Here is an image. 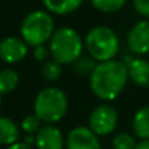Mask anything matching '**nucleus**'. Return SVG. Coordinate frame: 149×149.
<instances>
[{
	"label": "nucleus",
	"mask_w": 149,
	"mask_h": 149,
	"mask_svg": "<svg viewBox=\"0 0 149 149\" xmlns=\"http://www.w3.org/2000/svg\"><path fill=\"white\" fill-rule=\"evenodd\" d=\"M86 48L91 58L100 62L113 59L119 52V38L113 29L107 26H96L86 36Z\"/></svg>",
	"instance_id": "obj_5"
},
{
	"label": "nucleus",
	"mask_w": 149,
	"mask_h": 149,
	"mask_svg": "<svg viewBox=\"0 0 149 149\" xmlns=\"http://www.w3.org/2000/svg\"><path fill=\"white\" fill-rule=\"evenodd\" d=\"M0 104H1V94H0Z\"/></svg>",
	"instance_id": "obj_25"
},
{
	"label": "nucleus",
	"mask_w": 149,
	"mask_h": 149,
	"mask_svg": "<svg viewBox=\"0 0 149 149\" xmlns=\"http://www.w3.org/2000/svg\"><path fill=\"white\" fill-rule=\"evenodd\" d=\"M127 45L133 54L143 55L149 52V20L138 22L127 35Z\"/></svg>",
	"instance_id": "obj_9"
},
{
	"label": "nucleus",
	"mask_w": 149,
	"mask_h": 149,
	"mask_svg": "<svg viewBox=\"0 0 149 149\" xmlns=\"http://www.w3.org/2000/svg\"><path fill=\"white\" fill-rule=\"evenodd\" d=\"M49 51L59 64H74L83 52V39L72 28H59L49 39Z\"/></svg>",
	"instance_id": "obj_3"
},
{
	"label": "nucleus",
	"mask_w": 149,
	"mask_h": 149,
	"mask_svg": "<svg viewBox=\"0 0 149 149\" xmlns=\"http://www.w3.org/2000/svg\"><path fill=\"white\" fill-rule=\"evenodd\" d=\"M84 0H42L44 6L55 15H68L75 12Z\"/></svg>",
	"instance_id": "obj_12"
},
{
	"label": "nucleus",
	"mask_w": 149,
	"mask_h": 149,
	"mask_svg": "<svg viewBox=\"0 0 149 149\" xmlns=\"http://www.w3.org/2000/svg\"><path fill=\"white\" fill-rule=\"evenodd\" d=\"M49 54L51 51L45 45H38V47H35V51H33V56L36 61H45Z\"/></svg>",
	"instance_id": "obj_22"
},
{
	"label": "nucleus",
	"mask_w": 149,
	"mask_h": 149,
	"mask_svg": "<svg viewBox=\"0 0 149 149\" xmlns=\"http://www.w3.org/2000/svg\"><path fill=\"white\" fill-rule=\"evenodd\" d=\"M33 109L42 123L52 125L65 116L68 110V99L61 88L48 87L38 93Z\"/></svg>",
	"instance_id": "obj_2"
},
{
	"label": "nucleus",
	"mask_w": 149,
	"mask_h": 149,
	"mask_svg": "<svg viewBox=\"0 0 149 149\" xmlns=\"http://www.w3.org/2000/svg\"><path fill=\"white\" fill-rule=\"evenodd\" d=\"M135 149H149V139H142V142L136 143Z\"/></svg>",
	"instance_id": "obj_24"
},
{
	"label": "nucleus",
	"mask_w": 149,
	"mask_h": 149,
	"mask_svg": "<svg viewBox=\"0 0 149 149\" xmlns=\"http://www.w3.org/2000/svg\"><path fill=\"white\" fill-rule=\"evenodd\" d=\"M20 127L26 133H35V132H38L41 129V120H39V117L36 114H29V116H26L22 120Z\"/></svg>",
	"instance_id": "obj_19"
},
{
	"label": "nucleus",
	"mask_w": 149,
	"mask_h": 149,
	"mask_svg": "<svg viewBox=\"0 0 149 149\" xmlns=\"http://www.w3.org/2000/svg\"><path fill=\"white\" fill-rule=\"evenodd\" d=\"M133 7L136 13L149 19V0H133Z\"/></svg>",
	"instance_id": "obj_21"
},
{
	"label": "nucleus",
	"mask_w": 149,
	"mask_h": 149,
	"mask_svg": "<svg viewBox=\"0 0 149 149\" xmlns=\"http://www.w3.org/2000/svg\"><path fill=\"white\" fill-rule=\"evenodd\" d=\"M126 65L130 80L139 87L149 88V61L142 58H133L129 59Z\"/></svg>",
	"instance_id": "obj_11"
},
{
	"label": "nucleus",
	"mask_w": 149,
	"mask_h": 149,
	"mask_svg": "<svg viewBox=\"0 0 149 149\" xmlns=\"http://www.w3.org/2000/svg\"><path fill=\"white\" fill-rule=\"evenodd\" d=\"M62 74V64L58 61H48L42 67V77L48 81H56Z\"/></svg>",
	"instance_id": "obj_17"
},
{
	"label": "nucleus",
	"mask_w": 149,
	"mask_h": 149,
	"mask_svg": "<svg viewBox=\"0 0 149 149\" xmlns=\"http://www.w3.org/2000/svg\"><path fill=\"white\" fill-rule=\"evenodd\" d=\"M35 145L38 149H62L64 148L62 133L58 127L52 125L41 126V129L36 133Z\"/></svg>",
	"instance_id": "obj_10"
},
{
	"label": "nucleus",
	"mask_w": 149,
	"mask_h": 149,
	"mask_svg": "<svg viewBox=\"0 0 149 149\" xmlns=\"http://www.w3.org/2000/svg\"><path fill=\"white\" fill-rule=\"evenodd\" d=\"M126 0H91V4L103 13H113L125 6Z\"/></svg>",
	"instance_id": "obj_16"
},
{
	"label": "nucleus",
	"mask_w": 149,
	"mask_h": 149,
	"mask_svg": "<svg viewBox=\"0 0 149 149\" xmlns=\"http://www.w3.org/2000/svg\"><path fill=\"white\" fill-rule=\"evenodd\" d=\"M19 139V127L9 117H0V145H13Z\"/></svg>",
	"instance_id": "obj_13"
},
{
	"label": "nucleus",
	"mask_w": 149,
	"mask_h": 149,
	"mask_svg": "<svg viewBox=\"0 0 149 149\" xmlns=\"http://www.w3.org/2000/svg\"><path fill=\"white\" fill-rule=\"evenodd\" d=\"M119 122V116L117 111L109 106V104H100L97 106L88 119L90 123V129L97 135V136H106L109 133H111Z\"/></svg>",
	"instance_id": "obj_6"
},
{
	"label": "nucleus",
	"mask_w": 149,
	"mask_h": 149,
	"mask_svg": "<svg viewBox=\"0 0 149 149\" xmlns=\"http://www.w3.org/2000/svg\"><path fill=\"white\" fill-rule=\"evenodd\" d=\"M136 142L129 133H119L113 138V149H135Z\"/></svg>",
	"instance_id": "obj_18"
},
{
	"label": "nucleus",
	"mask_w": 149,
	"mask_h": 149,
	"mask_svg": "<svg viewBox=\"0 0 149 149\" xmlns=\"http://www.w3.org/2000/svg\"><path fill=\"white\" fill-rule=\"evenodd\" d=\"M67 149H100V141L90 127L77 126L67 136Z\"/></svg>",
	"instance_id": "obj_7"
},
{
	"label": "nucleus",
	"mask_w": 149,
	"mask_h": 149,
	"mask_svg": "<svg viewBox=\"0 0 149 149\" xmlns=\"http://www.w3.org/2000/svg\"><path fill=\"white\" fill-rule=\"evenodd\" d=\"M54 32V19L45 10L31 12L20 25L22 39L31 47L44 45L52 38Z\"/></svg>",
	"instance_id": "obj_4"
},
{
	"label": "nucleus",
	"mask_w": 149,
	"mask_h": 149,
	"mask_svg": "<svg viewBox=\"0 0 149 149\" xmlns=\"http://www.w3.org/2000/svg\"><path fill=\"white\" fill-rule=\"evenodd\" d=\"M6 149H32L31 145L25 143V142H15L13 145H9Z\"/></svg>",
	"instance_id": "obj_23"
},
{
	"label": "nucleus",
	"mask_w": 149,
	"mask_h": 149,
	"mask_svg": "<svg viewBox=\"0 0 149 149\" xmlns=\"http://www.w3.org/2000/svg\"><path fill=\"white\" fill-rule=\"evenodd\" d=\"M28 54L26 42L23 39L7 36L0 41V59L7 64H16L22 61Z\"/></svg>",
	"instance_id": "obj_8"
},
{
	"label": "nucleus",
	"mask_w": 149,
	"mask_h": 149,
	"mask_svg": "<svg viewBox=\"0 0 149 149\" xmlns=\"http://www.w3.org/2000/svg\"><path fill=\"white\" fill-rule=\"evenodd\" d=\"M19 84V75L13 68H4L0 71V94L12 93Z\"/></svg>",
	"instance_id": "obj_15"
},
{
	"label": "nucleus",
	"mask_w": 149,
	"mask_h": 149,
	"mask_svg": "<svg viewBox=\"0 0 149 149\" xmlns=\"http://www.w3.org/2000/svg\"><path fill=\"white\" fill-rule=\"evenodd\" d=\"M133 132L141 139H149V106L142 107L136 111L132 122Z\"/></svg>",
	"instance_id": "obj_14"
},
{
	"label": "nucleus",
	"mask_w": 149,
	"mask_h": 149,
	"mask_svg": "<svg viewBox=\"0 0 149 149\" xmlns=\"http://www.w3.org/2000/svg\"><path fill=\"white\" fill-rule=\"evenodd\" d=\"M94 64L90 61V59H87V58H78L75 62H74V71L75 72H78V74H87V72H93V70H94Z\"/></svg>",
	"instance_id": "obj_20"
},
{
	"label": "nucleus",
	"mask_w": 149,
	"mask_h": 149,
	"mask_svg": "<svg viewBox=\"0 0 149 149\" xmlns=\"http://www.w3.org/2000/svg\"><path fill=\"white\" fill-rule=\"evenodd\" d=\"M129 80L127 65L114 59L97 64L90 74L91 91L101 100L116 99Z\"/></svg>",
	"instance_id": "obj_1"
}]
</instances>
